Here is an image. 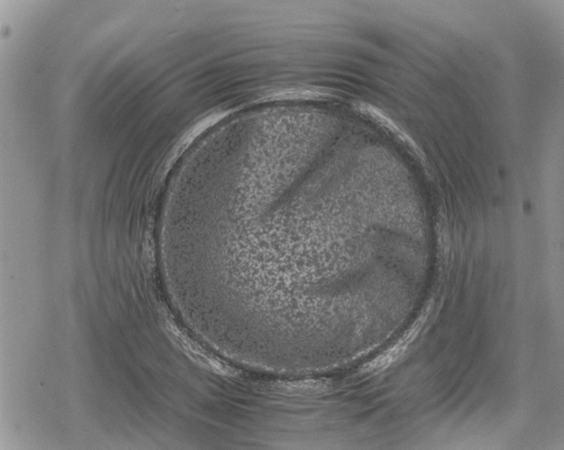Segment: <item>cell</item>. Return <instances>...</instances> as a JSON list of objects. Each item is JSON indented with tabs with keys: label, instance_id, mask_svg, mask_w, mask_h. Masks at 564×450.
Wrapping results in <instances>:
<instances>
[{
	"label": "cell",
	"instance_id": "cell-1",
	"mask_svg": "<svg viewBox=\"0 0 564 450\" xmlns=\"http://www.w3.org/2000/svg\"><path fill=\"white\" fill-rule=\"evenodd\" d=\"M413 334L414 332L408 333L407 335L404 337V339L401 340L399 342H397L392 349L387 350L383 355L374 359L373 362L368 364L366 366H364V371H366V372H376V371L386 368L390 364L396 361L398 357L402 355V353L406 349L410 342H412L414 338Z\"/></svg>",
	"mask_w": 564,
	"mask_h": 450
}]
</instances>
